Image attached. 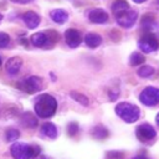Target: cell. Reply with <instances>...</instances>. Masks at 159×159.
Masks as SVG:
<instances>
[{"label": "cell", "mask_w": 159, "mask_h": 159, "mask_svg": "<svg viewBox=\"0 0 159 159\" xmlns=\"http://www.w3.org/2000/svg\"><path fill=\"white\" fill-rule=\"evenodd\" d=\"M70 96H71L76 102H78V103L82 104V106H88V103H89L87 96H84L83 93H80V92H71Z\"/></svg>", "instance_id": "7402d4cb"}, {"label": "cell", "mask_w": 159, "mask_h": 159, "mask_svg": "<svg viewBox=\"0 0 159 159\" xmlns=\"http://www.w3.org/2000/svg\"><path fill=\"white\" fill-rule=\"evenodd\" d=\"M155 122H157V124L159 125V113L157 114V117H155Z\"/></svg>", "instance_id": "d6a6232c"}, {"label": "cell", "mask_w": 159, "mask_h": 159, "mask_svg": "<svg viewBox=\"0 0 159 159\" xmlns=\"http://www.w3.org/2000/svg\"><path fill=\"white\" fill-rule=\"evenodd\" d=\"M124 155L123 152H118V150H111L107 153V159H122Z\"/></svg>", "instance_id": "4316f807"}, {"label": "cell", "mask_w": 159, "mask_h": 159, "mask_svg": "<svg viewBox=\"0 0 159 159\" xmlns=\"http://www.w3.org/2000/svg\"><path fill=\"white\" fill-rule=\"evenodd\" d=\"M88 20L93 24H106L108 21V14L103 9H92L88 12Z\"/></svg>", "instance_id": "8fae6325"}, {"label": "cell", "mask_w": 159, "mask_h": 159, "mask_svg": "<svg viewBox=\"0 0 159 159\" xmlns=\"http://www.w3.org/2000/svg\"><path fill=\"white\" fill-rule=\"evenodd\" d=\"M118 94H119V92H118V91H117L116 93H113V92L111 91V92H109V98H111L112 101H114V99H116V98L118 97Z\"/></svg>", "instance_id": "f1b7e54d"}, {"label": "cell", "mask_w": 159, "mask_h": 159, "mask_svg": "<svg viewBox=\"0 0 159 159\" xmlns=\"http://www.w3.org/2000/svg\"><path fill=\"white\" fill-rule=\"evenodd\" d=\"M35 159H50L48 157H45V155H41V157H36Z\"/></svg>", "instance_id": "4dcf8cb0"}, {"label": "cell", "mask_w": 159, "mask_h": 159, "mask_svg": "<svg viewBox=\"0 0 159 159\" xmlns=\"http://www.w3.org/2000/svg\"><path fill=\"white\" fill-rule=\"evenodd\" d=\"M135 4H143L144 1H147V0H133Z\"/></svg>", "instance_id": "f546056e"}, {"label": "cell", "mask_w": 159, "mask_h": 159, "mask_svg": "<svg viewBox=\"0 0 159 159\" xmlns=\"http://www.w3.org/2000/svg\"><path fill=\"white\" fill-rule=\"evenodd\" d=\"M10 153L14 159H34L40 155L41 148L37 144H26L15 142L10 147Z\"/></svg>", "instance_id": "7a4b0ae2"}, {"label": "cell", "mask_w": 159, "mask_h": 159, "mask_svg": "<svg viewBox=\"0 0 159 159\" xmlns=\"http://www.w3.org/2000/svg\"><path fill=\"white\" fill-rule=\"evenodd\" d=\"M116 114L125 123H134L139 119L140 109L129 102H119L114 108Z\"/></svg>", "instance_id": "3957f363"}, {"label": "cell", "mask_w": 159, "mask_h": 159, "mask_svg": "<svg viewBox=\"0 0 159 159\" xmlns=\"http://www.w3.org/2000/svg\"><path fill=\"white\" fill-rule=\"evenodd\" d=\"M134 159H148V158H145V157H143V155H138V157H135Z\"/></svg>", "instance_id": "1f68e13d"}, {"label": "cell", "mask_w": 159, "mask_h": 159, "mask_svg": "<svg viewBox=\"0 0 159 159\" xmlns=\"http://www.w3.org/2000/svg\"><path fill=\"white\" fill-rule=\"evenodd\" d=\"M9 42H10V36L6 32H0V48L6 47Z\"/></svg>", "instance_id": "484cf974"}, {"label": "cell", "mask_w": 159, "mask_h": 159, "mask_svg": "<svg viewBox=\"0 0 159 159\" xmlns=\"http://www.w3.org/2000/svg\"><path fill=\"white\" fill-rule=\"evenodd\" d=\"M129 7L130 6L125 0H116L112 4V12H113L114 16H118V15L123 14L124 11H127Z\"/></svg>", "instance_id": "ac0fdd59"}, {"label": "cell", "mask_w": 159, "mask_h": 159, "mask_svg": "<svg viewBox=\"0 0 159 159\" xmlns=\"http://www.w3.org/2000/svg\"><path fill=\"white\" fill-rule=\"evenodd\" d=\"M50 17H51V20L55 21L56 24L62 25V24L67 22V20H68V14H67V11H65V10H62V9H55V10H51V11H50Z\"/></svg>", "instance_id": "9a60e30c"}, {"label": "cell", "mask_w": 159, "mask_h": 159, "mask_svg": "<svg viewBox=\"0 0 159 159\" xmlns=\"http://www.w3.org/2000/svg\"><path fill=\"white\" fill-rule=\"evenodd\" d=\"M84 43L89 47V48H96L102 43V37L98 34L94 32H89L84 36Z\"/></svg>", "instance_id": "e0dca14e"}, {"label": "cell", "mask_w": 159, "mask_h": 159, "mask_svg": "<svg viewBox=\"0 0 159 159\" xmlns=\"http://www.w3.org/2000/svg\"><path fill=\"white\" fill-rule=\"evenodd\" d=\"M22 21L25 22V25L29 27V29H36L40 22H41V19L40 16L34 12V11H27L22 15Z\"/></svg>", "instance_id": "7c38bea8"}, {"label": "cell", "mask_w": 159, "mask_h": 159, "mask_svg": "<svg viewBox=\"0 0 159 159\" xmlns=\"http://www.w3.org/2000/svg\"><path fill=\"white\" fill-rule=\"evenodd\" d=\"M135 137L143 143H149L154 140V138L157 137V132L152 124L142 123L135 128Z\"/></svg>", "instance_id": "52a82bcc"}, {"label": "cell", "mask_w": 159, "mask_h": 159, "mask_svg": "<svg viewBox=\"0 0 159 159\" xmlns=\"http://www.w3.org/2000/svg\"><path fill=\"white\" fill-rule=\"evenodd\" d=\"M78 133V123L76 122H70L67 124V134L70 137H75Z\"/></svg>", "instance_id": "d4e9b609"}, {"label": "cell", "mask_w": 159, "mask_h": 159, "mask_svg": "<svg viewBox=\"0 0 159 159\" xmlns=\"http://www.w3.org/2000/svg\"><path fill=\"white\" fill-rule=\"evenodd\" d=\"M154 72H155L154 67H152V66H149V65H144V66H140V67L138 68V71H137L138 76H139V77H143V78H148V77H152V76L154 75Z\"/></svg>", "instance_id": "ffe728a7"}, {"label": "cell", "mask_w": 159, "mask_h": 159, "mask_svg": "<svg viewBox=\"0 0 159 159\" xmlns=\"http://www.w3.org/2000/svg\"><path fill=\"white\" fill-rule=\"evenodd\" d=\"M144 61H145L144 55H143V53H140V52H138V51L133 52V53L129 56V65H130V66L143 65V63H144Z\"/></svg>", "instance_id": "44dd1931"}, {"label": "cell", "mask_w": 159, "mask_h": 159, "mask_svg": "<svg viewBox=\"0 0 159 159\" xmlns=\"http://www.w3.org/2000/svg\"><path fill=\"white\" fill-rule=\"evenodd\" d=\"M12 2H16V4H21V5H25V4H30L34 0H11Z\"/></svg>", "instance_id": "83f0119b"}, {"label": "cell", "mask_w": 159, "mask_h": 159, "mask_svg": "<svg viewBox=\"0 0 159 159\" xmlns=\"http://www.w3.org/2000/svg\"><path fill=\"white\" fill-rule=\"evenodd\" d=\"M1 20H2V15L0 14V21H1Z\"/></svg>", "instance_id": "836d02e7"}, {"label": "cell", "mask_w": 159, "mask_h": 159, "mask_svg": "<svg viewBox=\"0 0 159 159\" xmlns=\"http://www.w3.org/2000/svg\"><path fill=\"white\" fill-rule=\"evenodd\" d=\"M139 101L147 107H154L159 103V88L148 86L139 93Z\"/></svg>", "instance_id": "5b68a950"}, {"label": "cell", "mask_w": 159, "mask_h": 159, "mask_svg": "<svg viewBox=\"0 0 159 159\" xmlns=\"http://www.w3.org/2000/svg\"><path fill=\"white\" fill-rule=\"evenodd\" d=\"M31 43L35 46V47H41V48H46V47H51L53 43L51 42L48 35L46 32H36L31 36L30 39Z\"/></svg>", "instance_id": "30bf717a"}, {"label": "cell", "mask_w": 159, "mask_h": 159, "mask_svg": "<svg viewBox=\"0 0 159 159\" xmlns=\"http://www.w3.org/2000/svg\"><path fill=\"white\" fill-rule=\"evenodd\" d=\"M35 113L40 118H51L57 109V101L48 93L39 96L35 101Z\"/></svg>", "instance_id": "6da1fadb"}, {"label": "cell", "mask_w": 159, "mask_h": 159, "mask_svg": "<svg viewBox=\"0 0 159 159\" xmlns=\"http://www.w3.org/2000/svg\"><path fill=\"white\" fill-rule=\"evenodd\" d=\"M41 134L45 135L46 138H50V139H55L57 137V127L53 124V123H50V122H46L41 125Z\"/></svg>", "instance_id": "2e32d148"}, {"label": "cell", "mask_w": 159, "mask_h": 159, "mask_svg": "<svg viewBox=\"0 0 159 159\" xmlns=\"http://www.w3.org/2000/svg\"><path fill=\"white\" fill-rule=\"evenodd\" d=\"M22 66V60L21 57L19 56H15V57H11L6 61V65H5V68H6V72L9 75H16L20 68Z\"/></svg>", "instance_id": "4fadbf2b"}, {"label": "cell", "mask_w": 159, "mask_h": 159, "mask_svg": "<svg viewBox=\"0 0 159 159\" xmlns=\"http://www.w3.org/2000/svg\"><path fill=\"white\" fill-rule=\"evenodd\" d=\"M17 87H19V89H21L25 93H29V94L36 93V92L41 91V88H42V78L39 76H30L20 82H17Z\"/></svg>", "instance_id": "277c9868"}, {"label": "cell", "mask_w": 159, "mask_h": 159, "mask_svg": "<svg viewBox=\"0 0 159 159\" xmlns=\"http://www.w3.org/2000/svg\"><path fill=\"white\" fill-rule=\"evenodd\" d=\"M155 25V20H154V16L148 14V15H144L143 19H142V26H144L147 30H150L153 26Z\"/></svg>", "instance_id": "cb8c5ba5"}, {"label": "cell", "mask_w": 159, "mask_h": 159, "mask_svg": "<svg viewBox=\"0 0 159 159\" xmlns=\"http://www.w3.org/2000/svg\"><path fill=\"white\" fill-rule=\"evenodd\" d=\"M19 137H20V132L15 128H9L5 133V138H6L7 142H14L15 143L19 139Z\"/></svg>", "instance_id": "603a6c76"}, {"label": "cell", "mask_w": 159, "mask_h": 159, "mask_svg": "<svg viewBox=\"0 0 159 159\" xmlns=\"http://www.w3.org/2000/svg\"><path fill=\"white\" fill-rule=\"evenodd\" d=\"M91 134H92V137H93V138L102 140V139H106V138L108 137V129H107L104 125L98 124V125H96V127H93V128H92Z\"/></svg>", "instance_id": "d6986e66"}, {"label": "cell", "mask_w": 159, "mask_h": 159, "mask_svg": "<svg viewBox=\"0 0 159 159\" xmlns=\"http://www.w3.org/2000/svg\"><path fill=\"white\" fill-rule=\"evenodd\" d=\"M138 47L142 52L144 53H150L158 50L159 47V41L155 37V35L153 34H145L144 36H142L138 41Z\"/></svg>", "instance_id": "8992f818"}, {"label": "cell", "mask_w": 159, "mask_h": 159, "mask_svg": "<svg viewBox=\"0 0 159 159\" xmlns=\"http://www.w3.org/2000/svg\"><path fill=\"white\" fill-rule=\"evenodd\" d=\"M82 35L78 30L76 29H67L65 31V41L66 43L71 47V48H75V47H78L82 42Z\"/></svg>", "instance_id": "9c48e42d"}, {"label": "cell", "mask_w": 159, "mask_h": 159, "mask_svg": "<svg viewBox=\"0 0 159 159\" xmlns=\"http://www.w3.org/2000/svg\"><path fill=\"white\" fill-rule=\"evenodd\" d=\"M137 17H138V12L137 10H133V9H128L127 11H124L123 14L116 16V20H117V24L123 27V29H129L132 27L135 21H137Z\"/></svg>", "instance_id": "ba28073f"}, {"label": "cell", "mask_w": 159, "mask_h": 159, "mask_svg": "<svg viewBox=\"0 0 159 159\" xmlns=\"http://www.w3.org/2000/svg\"><path fill=\"white\" fill-rule=\"evenodd\" d=\"M20 123H21L22 127L32 129V128H35V127L37 125V118L35 117L34 113H31V112H25V113H22V114L20 116Z\"/></svg>", "instance_id": "5bb4252c"}, {"label": "cell", "mask_w": 159, "mask_h": 159, "mask_svg": "<svg viewBox=\"0 0 159 159\" xmlns=\"http://www.w3.org/2000/svg\"><path fill=\"white\" fill-rule=\"evenodd\" d=\"M0 66H1V57H0Z\"/></svg>", "instance_id": "e575fe53"}]
</instances>
